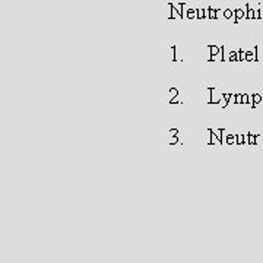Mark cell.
<instances>
[{"instance_id": "1", "label": "cell", "mask_w": 263, "mask_h": 263, "mask_svg": "<svg viewBox=\"0 0 263 263\" xmlns=\"http://www.w3.org/2000/svg\"><path fill=\"white\" fill-rule=\"evenodd\" d=\"M211 53H212L214 56H216V54H218V47H211Z\"/></svg>"}, {"instance_id": "2", "label": "cell", "mask_w": 263, "mask_h": 263, "mask_svg": "<svg viewBox=\"0 0 263 263\" xmlns=\"http://www.w3.org/2000/svg\"><path fill=\"white\" fill-rule=\"evenodd\" d=\"M174 95H177V89H174V88H173V89H171V100H173V97H174Z\"/></svg>"}]
</instances>
